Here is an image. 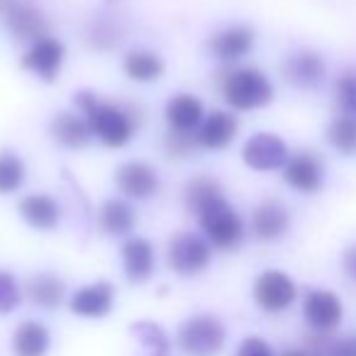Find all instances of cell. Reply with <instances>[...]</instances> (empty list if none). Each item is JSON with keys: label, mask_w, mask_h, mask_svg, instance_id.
Returning <instances> with one entry per match:
<instances>
[{"label": "cell", "mask_w": 356, "mask_h": 356, "mask_svg": "<svg viewBox=\"0 0 356 356\" xmlns=\"http://www.w3.org/2000/svg\"><path fill=\"white\" fill-rule=\"evenodd\" d=\"M74 105L81 110L86 120H88L93 134L110 149H120L132 139L134 134V110L132 105H120V103H103L95 93L90 90H81L76 93Z\"/></svg>", "instance_id": "6da1fadb"}, {"label": "cell", "mask_w": 356, "mask_h": 356, "mask_svg": "<svg viewBox=\"0 0 356 356\" xmlns=\"http://www.w3.org/2000/svg\"><path fill=\"white\" fill-rule=\"evenodd\" d=\"M218 88L234 110H259L273 100V86L266 74L252 66L218 71Z\"/></svg>", "instance_id": "7a4b0ae2"}, {"label": "cell", "mask_w": 356, "mask_h": 356, "mask_svg": "<svg viewBox=\"0 0 356 356\" xmlns=\"http://www.w3.org/2000/svg\"><path fill=\"white\" fill-rule=\"evenodd\" d=\"M227 330L213 315H195L178 327L176 344L188 356H215L225 346Z\"/></svg>", "instance_id": "3957f363"}, {"label": "cell", "mask_w": 356, "mask_h": 356, "mask_svg": "<svg viewBox=\"0 0 356 356\" xmlns=\"http://www.w3.org/2000/svg\"><path fill=\"white\" fill-rule=\"evenodd\" d=\"M198 220L205 237L213 242V247L222 249V252H234L244 242L242 218H239V213L225 198L213 203L210 208H205L198 215Z\"/></svg>", "instance_id": "277c9868"}, {"label": "cell", "mask_w": 356, "mask_h": 356, "mask_svg": "<svg viewBox=\"0 0 356 356\" xmlns=\"http://www.w3.org/2000/svg\"><path fill=\"white\" fill-rule=\"evenodd\" d=\"M210 244L193 232H181L168 244V266L181 276H195L210 264Z\"/></svg>", "instance_id": "5b68a950"}, {"label": "cell", "mask_w": 356, "mask_h": 356, "mask_svg": "<svg viewBox=\"0 0 356 356\" xmlns=\"http://www.w3.org/2000/svg\"><path fill=\"white\" fill-rule=\"evenodd\" d=\"M302 315H305V322L310 325L312 332H317V334H332L341 325L344 305H341L339 296H334L332 291L315 288L302 300Z\"/></svg>", "instance_id": "8992f818"}, {"label": "cell", "mask_w": 356, "mask_h": 356, "mask_svg": "<svg viewBox=\"0 0 356 356\" xmlns=\"http://www.w3.org/2000/svg\"><path fill=\"white\" fill-rule=\"evenodd\" d=\"M298 288L283 271H264L254 283V300L266 312H283L296 302Z\"/></svg>", "instance_id": "52a82bcc"}, {"label": "cell", "mask_w": 356, "mask_h": 356, "mask_svg": "<svg viewBox=\"0 0 356 356\" xmlns=\"http://www.w3.org/2000/svg\"><path fill=\"white\" fill-rule=\"evenodd\" d=\"M242 159L254 171H276V168L286 166L291 154H288V147L281 137L271 132H259L247 139L242 149Z\"/></svg>", "instance_id": "ba28073f"}, {"label": "cell", "mask_w": 356, "mask_h": 356, "mask_svg": "<svg viewBox=\"0 0 356 356\" xmlns=\"http://www.w3.org/2000/svg\"><path fill=\"white\" fill-rule=\"evenodd\" d=\"M115 184L127 198L144 200L159 191V173L147 161H124L115 171Z\"/></svg>", "instance_id": "9c48e42d"}, {"label": "cell", "mask_w": 356, "mask_h": 356, "mask_svg": "<svg viewBox=\"0 0 356 356\" xmlns=\"http://www.w3.org/2000/svg\"><path fill=\"white\" fill-rule=\"evenodd\" d=\"M283 178L288 186H293L300 193H317L325 181V168L312 152H298L283 166Z\"/></svg>", "instance_id": "30bf717a"}, {"label": "cell", "mask_w": 356, "mask_h": 356, "mask_svg": "<svg viewBox=\"0 0 356 356\" xmlns=\"http://www.w3.org/2000/svg\"><path fill=\"white\" fill-rule=\"evenodd\" d=\"M61 64H64V44L54 37L37 40L22 56V66L40 76L42 81H54L61 71Z\"/></svg>", "instance_id": "8fae6325"}, {"label": "cell", "mask_w": 356, "mask_h": 356, "mask_svg": "<svg viewBox=\"0 0 356 356\" xmlns=\"http://www.w3.org/2000/svg\"><path fill=\"white\" fill-rule=\"evenodd\" d=\"M113 302H115V286L108 281H98L76 291L74 298L69 300V307L74 315L98 320V317H105L113 310Z\"/></svg>", "instance_id": "7c38bea8"}, {"label": "cell", "mask_w": 356, "mask_h": 356, "mask_svg": "<svg viewBox=\"0 0 356 356\" xmlns=\"http://www.w3.org/2000/svg\"><path fill=\"white\" fill-rule=\"evenodd\" d=\"M325 61H322V56L312 54V51H298V54L288 56L283 61V76L296 88H315V86H320L325 81Z\"/></svg>", "instance_id": "4fadbf2b"}, {"label": "cell", "mask_w": 356, "mask_h": 356, "mask_svg": "<svg viewBox=\"0 0 356 356\" xmlns=\"http://www.w3.org/2000/svg\"><path fill=\"white\" fill-rule=\"evenodd\" d=\"M291 225V213L281 200H264L257 205L252 215V232L264 242H273V239L283 237Z\"/></svg>", "instance_id": "5bb4252c"}, {"label": "cell", "mask_w": 356, "mask_h": 356, "mask_svg": "<svg viewBox=\"0 0 356 356\" xmlns=\"http://www.w3.org/2000/svg\"><path fill=\"white\" fill-rule=\"evenodd\" d=\"M6 22L8 30L13 32V37L20 42H32L35 44L42 37H49L47 35L49 32L47 17L35 6H27V3H20V0L10 8V13L6 15Z\"/></svg>", "instance_id": "9a60e30c"}, {"label": "cell", "mask_w": 356, "mask_h": 356, "mask_svg": "<svg viewBox=\"0 0 356 356\" xmlns=\"http://www.w3.org/2000/svg\"><path fill=\"white\" fill-rule=\"evenodd\" d=\"M205 120V110L195 95L181 93L173 95L166 103V122L171 127V132H184V134H195L198 127Z\"/></svg>", "instance_id": "2e32d148"}, {"label": "cell", "mask_w": 356, "mask_h": 356, "mask_svg": "<svg viewBox=\"0 0 356 356\" xmlns=\"http://www.w3.org/2000/svg\"><path fill=\"white\" fill-rule=\"evenodd\" d=\"M239 120L232 113L225 110H215L203 120V124L198 127L195 137H198V147L205 149H225L232 144V139L237 137Z\"/></svg>", "instance_id": "e0dca14e"}, {"label": "cell", "mask_w": 356, "mask_h": 356, "mask_svg": "<svg viewBox=\"0 0 356 356\" xmlns=\"http://www.w3.org/2000/svg\"><path fill=\"white\" fill-rule=\"evenodd\" d=\"M122 266L124 276L132 283H144L154 273V247L149 239L132 237L122 247Z\"/></svg>", "instance_id": "ac0fdd59"}, {"label": "cell", "mask_w": 356, "mask_h": 356, "mask_svg": "<svg viewBox=\"0 0 356 356\" xmlns=\"http://www.w3.org/2000/svg\"><path fill=\"white\" fill-rule=\"evenodd\" d=\"M210 51L213 56H218L220 61H237L242 56H247L254 47V30L249 27H229L222 30L210 40Z\"/></svg>", "instance_id": "d6986e66"}, {"label": "cell", "mask_w": 356, "mask_h": 356, "mask_svg": "<svg viewBox=\"0 0 356 356\" xmlns=\"http://www.w3.org/2000/svg\"><path fill=\"white\" fill-rule=\"evenodd\" d=\"M20 215L30 227L35 229H54L61 220V205L49 195H27L20 200Z\"/></svg>", "instance_id": "ffe728a7"}, {"label": "cell", "mask_w": 356, "mask_h": 356, "mask_svg": "<svg viewBox=\"0 0 356 356\" xmlns=\"http://www.w3.org/2000/svg\"><path fill=\"white\" fill-rule=\"evenodd\" d=\"M51 134L61 147L69 149H83L93 139V129H90L88 120L74 113H59L51 122Z\"/></svg>", "instance_id": "44dd1931"}, {"label": "cell", "mask_w": 356, "mask_h": 356, "mask_svg": "<svg viewBox=\"0 0 356 356\" xmlns=\"http://www.w3.org/2000/svg\"><path fill=\"white\" fill-rule=\"evenodd\" d=\"M134 225H137V213H134V208L127 200H105V205L100 208V227H103V232L122 237V234L132 232Z\"/></svg>", "instance_id": "7402d4cb"}, {"label": "cell", "mask_w": 356, "mask_h": 356, "mask_svg": "<svg viewBox=\"0 0 356 356\" xmlns=\"http://www.w3.org/2000/svg\"><path fill=\"white\" fill-rule=\"evenodd\" d=\"M47 349H49V330L40 322H22L13 334L15 356H44Z\"/></svg>", "instance_id": "603a6c76"}, {"label": "cell", "mask_w": 356, "mask_h": 356, "mask_svg": "<svg viewBox=\"0 0 356 356\" xmlns=\"http://www.w3.org/2000/svg\"><path fill=\"white\" fill-rule=\"evenodd\" d=\"M222 198H225L222 186L210 176H198L186 186V208L193 215H200L205 208H210V205Z\"/></svg>", "instance_id": "cb8c5ba5"}, {"label": "cell", "mask_w": 356, "mask_h": 356, "mask_svg": "<svg viewBox=\"0 0 356 356\" xmlns=\"http://www.w3.org/2000/svg\"><path fill=\"white\" fill-rule=\"evenodd\" d=\"M124 74L132 81L147 83V81H156L163 74V61L159 54L147 49H134L124 56Z\"/></svg>", "instance_id": "d4e9b609"}, {"label": "cell", "mask_w": 356, "mask_h": 356, "mask_svg": "<svg viewBox=\"0 0 356 356\" xmlns=\"http://www.w3.org/2000/svg\"><path fill=\"white\" fill-rule=\"evenodd\" d=\"M27 296L40 307H56L64 300L66 288L61 278L51 276V273H40V276L32 278L30 286H27Z\"/></svg>", "instance_id": "484cf974"}, {"label": "cell", "mask_w": 356, "mask_h": 356, "mask_svg": "<svg viewBox=\"0 0 356 356\" xmlns=\"http://www.w3.org/2000/svg\"><path fill=\"white\" fill-rule=\"evenodd\" d=\"M25 184V163L17 154L0 152V195L15 193Z\"/></svg>", "instance_id": "4316f807"}, {"label": "cell", "mask_w": 356, "mask_h": 356, "mask_svg": "<svg viewBox=\"0 0 356 356\" xmlns=\"http://www.w3.org/2000/svg\"><path fill=\"white\" fill-rule=\"evenodd\" d=\"M327 139L330 144L341 154H356V118L341 115V118L332 120V124L327 127Z\"/></svg>", "instance_id": "83f0119b"}, {"label": "cell", "mask_w": 356, "mask_h": 356, "mask_svg": "<svg viewBox=\"0 0 356 356\" xmlns=\"http://www.w3.org/2000/svg\"><path fill=\"white\" fill-rule=\"evenodd\" d=\"M88 42L95 49H113L120 42V27L110 15H100L90 22L88 27Z\"/></svg>", "instance_id": "f1b7e54d"}, {"label": "cell", "mask_w": 356, "mask_h": 356, "mask_svg": "<svg viewBox=\"0 0 356 356\" xmlns=\"http://www.w3.org/2000/svg\"><path fill=\"white\" fill-rule=\"evenodd\" d=\"M334 100L341 115L356 118V69H349L337 79L334 86Z\"/></svg>", "instance_id": "f546056e"}, {"label": "cell", "mask_w": 356, "mask_h": 356, "mask_svg": "<svg viewBox=\"0 0 356 356\" xmlns=\"http://www.w3.org/2000/svg\"><path fill=\"white\" fill-rule=\"evenodd\" d=\"M132 334L142 341L144 346L154 351V354H166L168 351V337L163 334V330L154 322H137L132 325Z\"/></svg>", "instance_id": "4dcf8cb0"}, {"label": "cell", "mask_w": 356, "mask_h": 356, "mask_svg": "<svg viewBox=\"0 0 356 356\" xmlns=\"http://www.w3.org/2000/svg\"><path fill=\"white\" fill-rule=\"evenodd\" d=\"M168 156H188L195 147H198V137L195 134H184V132H168L163 139Z\"/></svg>", "instance_id": "1f68e13d"}, {"label": "cell", "mask_w": 356, "mask_h": 356, "mask_svg": "<svg viewBox=\"0 0 356 356\" xmlns=\"http://www.w3.org/2000/svg\"><path fill=\"white\" fill-rule=\"evenodd\" d=\"M20 302V286L10 273L0 271V312H10Z\"/></svg>", "instance_id": "d6a6232c"}, {"label": "cell", "mask_w": 356, "mask_h": 356, "mask_svg": "<svg viewBox=\"0 0 356 356\" xmlns=\"http://www.w3.org/2000/svg\"><path fill=\"white\" fill-rule=\"evenodd\" d=\"M234 356H276V354H273L271 344H268L266 339H261V337H247V339L239 344Z\"/></svg>", "instance_id": "836d02e7"}, {"label": "cell", "mask_w": 356, "mask_h": 356, "mask_svg": "<svg viewBox=\"0 0 356 356\" xmlns=\"http://www.w3.org/2000/svg\"><path fill=\"white\" fill-rule=\"evenodd\" d=\"M327 356H356V334L339 337V339L332 337V344H330Z\"/></svg>", "instance_id": "e575fe53"}, {"label": "cell", "mask_w": 356, "mask_h": 356, "mask_svg": "<svg viewBox=\"0 0 356 356\" xmlns=\"http://www.w3.org/2000/svg\"><path fill=\"white\" fill-rule=\"evenodd\" d=\"M341 268H344L346 276L356 283V247H349L344 252V257H341Z\"/></svg>", "instance_id": "d590c367"}, {"label": "cell", "mask_w": 356, "mask_h": 356, "mask_svg": "<svg viewBox=\"0 0 356 356\" xmlns=\"http://www.w3.org/2000/svg\"><path fill=\"white\" fill-rule=\"evenodd\" d=\"M15 3H17V0H0V15H8Z\"/></svg>", "instance_id": "8d00e7d4"}, {"label": "cell", "mask_w": 356, "mask_h": 356, "mask_svg": "<svg viewBox=\"0 0 356 356\" xmlns=\"http://www.w3.org/2000/svg\"><path fill=\"white\" fill-rule=\"evenodd\" d=\"M283 356H310V354H305V351H286Z\"/></svg>", "instance_id": "74e56055"}, {"label": "cell", "mask_w": 356, "mask_h": 356, "mask_svg": "<svg viewBox=\"0 0 356 356\" xmlns=\"http://www.w3.org/2000/svg\"><path fill=\"white\" fill-rule=\"evenodd\" d=\"M152 356H166V354H152Z\"/></svg>", "instance_id": "f35d334b"}]
</instances>
